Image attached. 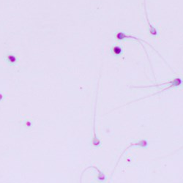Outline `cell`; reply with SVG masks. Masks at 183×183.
I'll use <instances>...</instances> for the list:
<instances>
[{"label": "cell", "mask_w": 183, "mask_h": 183, "mask_svg": "<svg viewBox=\"0 0 183 183\" xmlns=\"http://www.w3.org/2000/svg\"><path fill=\"white\" fill-rule=\"evenodd\" d=\"M122 48L119 46H115L114 47V48H113V52H114L115 54H120V53H122Z\"/></svg>", "instance_id": "cell-2"}, {"label": "cell", "mask_w": 183, "mask_h": 183, "mask_svg": "<svg viewBox=\"0 0 183 183\" xmlns=\"http://www.w3.org/2000/svg\"><path fill=\"white\" fill-rule=\"evenodd\" d=\"M134 145H135V146H137V147H144V148H145V147H147V145H148V143H147V140H141V141H139V142H137V143H133V144H130V146H129L128 147H127V148H126L125 150H124V151L123 152V153H122V155H121L120 156H119V160H118L117 163H116V166H115V168H116V166H117L118 163H119V160H120L121 158H122V156L123 155V154L125 153V152L127 151V150H128V149L130 148V147H133V146H134Z\"/></svg>", "instance_id": "cell-1"}]
</instances>
